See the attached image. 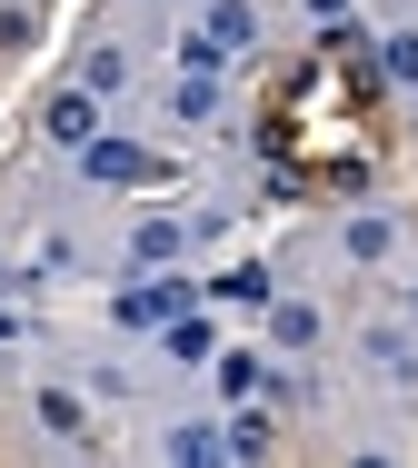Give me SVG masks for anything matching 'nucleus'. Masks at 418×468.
Wrapping results in <instances>:
<instances>
[{
    "label": "nucleus",
    "instance_id": "f8f14e48",
    "mask_svg": "<svg viewBox=\"0 0 418 468\" xmlns=\"http://www.w3.org/2000/svg\"><path fill=\"white\" fill-rule=\"evenodd\" d=\"M309 10H319V20H339V10H349V0H309Z\"/></svg>",
    "mask_w": 418,
    "mask_h": 468
},
{
    "label": "nucleus",
    "instance_id": "f257e3e1",
    "mask_svg": "<svg viewBox=\"0 0 418 468\" xmlns=\"http://www.w3.org/2000/svg\"><path fill=\"white\" fill-rule=\"evenodd\" d=\"M40 120H50V140H60V150H90V140H100V90H60Z\"/></svg>",
    "mask_w": 418,
    "mask_h": 468
},
{
    "label": "nucleus",
    "instance_id": "ddd939ff",
    "mask_svg": "<svg viewBox=\"0 0 418 468\" xmlns=\"http://www.w3.org/2000/svg\"><path fill=\"white\" fill-rule=\"evenodd\" d=\"M0 339H10V319H0Z\"/></svg>",
    "mask_w": 418,
    "mask_h": 468
},
{
    "label": "nucleus",
    "instance_id": "9d476101",
    "mask_svg": "<svg viewBox=\"0 0 418 468\" xmlns=\"http://www.w3.org/2000/svg\"><path fill=\"white\" fill-rule=\"evenodd\" d=\"M219 449H239V459H269V419H239V429H229Z\"/></svg>",
    "mask_w": 418,
    "mask_h": 468
},
{
    "label": "nucleus",
    "instance_id": "1a4fd4ad",
    "mask_svg": "<svg viewBox=\"0 0 418 468\" xmlns=\"http://www.w3.org/2000/svg\"><path fill=\"white\" fill-rule=\"evenodd\" d=\"M349 260H389V219H349Z\"/></svg>",
    "mask_w": 418,
    "mask_h": 468
},
{
    "label": "nucleus",
    "instance_id": "0eeeda50",
    "mask_svg": "<svg viewBox=\"0 0 418 468\" xmlns=\"http://www.w3.org/2000/svg\"><path fill=\"white\" fill-rule=\"evenodd\" d=\"M170 260H180V219H150L140 229V270H170Z\"/></svg>",
    "mask_w": 418,
    "mask_h": 468
},
{
    "label": "nucleus",
    "instance_id": "423d86ee",
    "mask_svg": "<svg viewBox=\"0 0 418 468\" xmlns=\"http://www.w3.org/2000/svg\"><path fill=\"white\" fill-rule=\"evenodd\" d=\"M40 429H50V439H80V429H90V409H80L70 388H40Z\"/></svg>",
    "mask_w": 418,
    "mask_h": 468
},
{
    "label": "nucleus",
    "instance_id": "f03ea898",
    "mask_svg": "<svg viewBox=\"0 0 418 468\" xmlns=\"http://www.w3.org/2000/svg\"><path fill=\"white\" fill-rule=\"evenodd\" d=\"M80 170L110 180V189H130V180H150V150H140V140H90V150H80Z\"/></svg>",
    "mask_w": 418,
    "mask_h": 468
},
{
    "label": "nucleus",
    "instance_id": "6e6552de",
    "mask_svg": "<svg viewBox=\"0 0 418 468\" xmlns=\"http://www.w3.org/2000/svg\"><path fill=\"white\" fill-rule=\"evenodd\" d=\"M170 309H180V299H170V289H130V299H120V319H130V329H160V319H170Z\"/></svg>",
    "mask_w": 418,
    "mask_h": 468
},
{
    "label": "nucleus",
    "instance_id": "9b49d317",
    "mask_svg": "<svg viewBox=\"0 0 418 468\" xmlns=\"http://www.w3.org/2000/svg\"><path fill=\"white\" fill-rule=\"evenodd\" d=\"M379 70H389V80H418V40H399V50H389Z\"/></svg>",
    "mask_w": 418,
    "mask_h": 468
},
{
    "label": "nucleus",
    "instance_id": "39448f33",
    "mask_svg": "<svg viewBox=\"0 0 418 468\" xmlns=\"http://www.w3.org/2000/svg\"><path fill=\"white\" fill-rule=\"evenodd\" d=\"M269 339H279V349H309V339H319V309H309V299H279V309H269Z\"/></svg>",
    "mask_w": 418,
    "mask_h": 468
},
{
    "label": "nucleus",
    "instance_id": "7ed1b4c3",
    "mask_svg": "<svg viewBox=\"0 0 418 468\" xmlns=\"http://www.w3.org/2000/svg\"><path fill=\"white\" fill-rule=\"evenodd\" d=\"M160 329H170V339H160V349H170V359H190V369H200L209 349H219V329H209L200 309H170V319H160Z\"/></svg>",
    "mask_w": 418,
    "mask_h": 468
},
{
    "label": "nucleus",
    "instance_id": "20e7f679",
    "mask_svg": "<svg viewBox=\"0 0 418 468\" xmlns=\"http://www.w3.org/2000/svg\"><path fill=\"white\" fill-rule=\"evenodd\" d=\"M170 110H180V120H209V110H219V70H190V60H180V90H170Z\"/></svg>",
    "mask_w": 418,
    "mask_h": 468
}]
</instances>
